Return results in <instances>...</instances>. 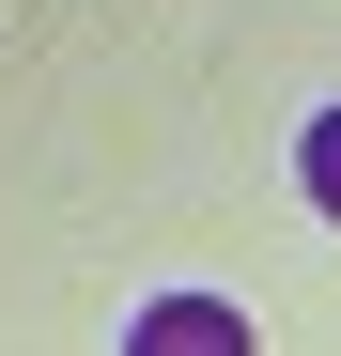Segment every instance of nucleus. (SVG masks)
Here are the masks:
<instances>
[{"label": "nucleus", "instance_id": "obj_2", "mask_svg": "<svg viewBox=\"0 0 341 356\" xmlns=\"http://www.w3.org/2000/svg\"><path fill=\"white\" fill-rule=\"evenodd\" d=\"M295 170H310V202H326V217H341V108H326V124H310V140H295Z\"/></svg>", "mask_w": 341, "mask_h": 356}, {"label": "nucleus", "instance_id": "obj_1", "mask_svg": "<svg viewBox=\"0 0 341 356\" xmlns=\"http://www.w3.org/2000/svg\"><path fill=\"white\" fill-rule=\"evenodd\" d=\"M125 341H155V356H217V341H248V310H233V294H155Z\"/></svg>", "mask_w": 341, "mask_h": 356}]
</instances>
